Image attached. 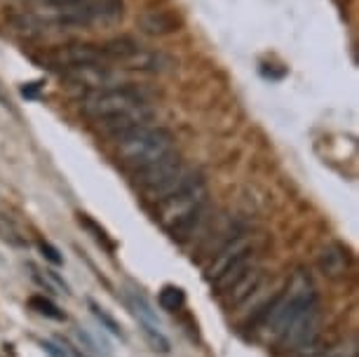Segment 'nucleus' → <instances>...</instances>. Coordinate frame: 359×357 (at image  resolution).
Returning <instances> with one entry per match:
<instances>
[{"instance_id": "nucleus-2", "label": "nucleus", "mask_w": 359, "mask_h": 357, "mask_svg": "<svg viewBox=\"0 0 359 357\" xmlns=\"http://www.w3.org/2000/svg\"><path fill=\"white\" fill-rule=\"evenodd\" d=\"M207 214V186L198 181L186 191L162 200L158 205V221L174 242H188L205 224Z\"/></svg>"}, {"instance_id": "nucleus-8", "label": "nucleus", "mask_w": 359, "mask_h": 357, "mask_svg": "<svg viewBox=\"0 0 359 357\" xmlns=\"http://www.w3.org/2000/svg\"><path fill=\"white\" fill-rule=\"evenodd\" d=\"M64 78L69 80L73 87L85 92H104L111 90V87H120L118 85V76L108 69L106 64H87V66H76V69H66L62 71Z\"/></svg>"}, {"instance_id": "nucleus-16", "label": "nucleus", "mask_w": 359, "mask_h": 357, "mask_svg": "<svg viewBox=\"0 0 359 357\" xmlns=\"http://www.w3.org/2000/svg\"><path fill=\"white\" fill-rule=\"evenodd\" d=\"M139 26L148 36H165V33L176 31L179 22H176L174 15H169L165 10H151V12H146V15H141Z\"/></svg>"}, {"instance_id": "nucleus-13", "label": "nucleus", "mask_w": 359, "mask_h": 357, "mask_svg": "<svg viewBox=\"0 0 359 357\" xmlns=\"http://www.w3.org/2000/svg\"><path fill=\"white\" fill-rule=\"evenodd\" d=\"M198 181H205V179H202V174L195 172V170H186V167H184V170H181L179 174H174L172 179H167L162 186L153 188V191H146V200L153 202V205H160L162 200H167V198H172V195H176V193L186 191V188L195 186Z\"/></svg>"}, {"instance_id": "nucleus-10", "label": "nucleus", "mask_w": 359, "mask_h": 357, "mask_svg": "<svg viewBox=\"0 0 359 357\" xmlns=\"http://www.w3.org/2000/svg\"><path fill=\"white\" fill-rule=\"evenodd\" d=\"M249 254H254V245L252 240L247 238V235H233L226 245H223L219 252L214 254L212 264L205 268V278L209 282H214L223 271H228L230 266L237 264L240 259L249 257Z\"/></svg>"}, {"instance_id": "nucleus-22", "label": "nucleus", "mask_w": 359, "mask_h": 357, "mask_svg": "<svg viewBox=\"0 0 359 357\" xmlns=\"http://www.w3.org/2000/svg\"><path fill=\"white\" fill-rule=\"evenodd\" d=\"M40 252H43V257L50 261V264H54V266L64 264V257L59 254V249H54L50 242H40Z\"/></svg>"}, {"instance_id": "nucleus-15", "label": "nucleus", "mask_w": 359, "mask_h": 357, "mask_svg": "<svg viewBox=\"0 0 359 357\" xmlns=\"http://www.w3.org/2000/svg\"><path fill=\"white\" fill-rule=\"evenodd\" d=\"M125 69H134V71H148V73H158V71H165V66H169V59L160 52H151V50H144V47L134 45L130 50L123 62Z\"/></svg>"}, {"instance_id": "nucleus-23", "label": "nucleus", "mask_w": 359, "mask_h": 357, "mask_svg": "<svg viewBox=\"0 0 359 357\" xmlns=\"http://www.w3.org/2000/svg\"><path fill=\"white\" fill-rule=\"evenodd\" d=\"M40 5H45V8H64V5H73L78 3V0H38Z\"/></svg>"}, {"instance_id": "nucleus-9", "label": "nucleus", "mask_w": 359, "mask_h": 357, "mask_svg": "<svg viewBox=\"0 0 359 357\" xmlns=\"http://www.w3.org/2000/svg\"><path fill=\"white\" fill-rule=\"evenodd\" d=\"M181 170H184V160L179 158V153L169 151L167 156H162L160 160H155V163L134 172V181H137V186L146 193V191H153V188L162 186L167 179H172L174 174H179Z\"/></svg>"}, {"instance_id": "nucleus-21", "label": "nucleus", "mask_w": 359, "mask_h": 357, "mask_svg": "<svg viewBox=\"0 0 359 357\" xmlns=\"http://www.w3.org/2000/svg\"><path fill=\"white\" fill-rule=\"evenodd\" d=\"M90 311H92L94 318H97V320L101 322V325H104V327L108 329V332L115 334V336H123V327H120L118 322H115V320L111 318V315H108V313L104 311V308L97 306L94 301H90Z\"/></svg>"}, {"instance_id": "nucleus-17", "label": "nucleus", "mask_w": 359, "mask_h": 357, "mask_svg": "<svg viewBox=\"0 0 359 357\" xmlns=\"http://www.w3.org/2000/svg\"><path fill=\"white\" fill-rule=\"evenodd\" d=\"M31 278L38 282L40 287L45 289V292H52V294H64V296H69V285L59 278V273H54L50 271V268H45V271H40V268L36 266H31Z\"/></svg>"}, {"instance_id": "nucleus-12", "label": "nucleus", "mask_w": 359, "mask_h": 357, "mask_svg": "<svg viewBox=\"0 0 359 357\" xmlns=\"http://www.w3.org/2000/svg\"><path fill=\"white\" fill-rule=\"evenodd\" d=\"M317 268H320L322 275H327L331 280L345 278L350 271V254L341 242H331L320 252L317 257Z\"/></svg>"}, {"instance_id": "nucleus-24", "label": "nucleus", "mask_w": 359, "mask_h": 357, "mask_svg": "<svg viewBox=\"0 0 359 357\" xmlns=\"http://www.w3.org/2000/svg\"><path fill=\"white\" fill-rule=\"evenodd\" d=\"M43 348H45V350H47V353H50L52 357H66L64 353H59V350H57V348H54V346H52V343H43Z\"/></svg>"}, {"instance_id": "nucleus-11", "label": "nucleus", "mask_w": 359, "mask_h": 357, "mask_svg": "<svg viewBox=\"0 0 359 357\" xmlns=\"http://www.w3.org/2000/svg\"><path fill=\"white\" fill-rule=\"evenodd\" d=\"M263 278H266V273H263L259 266H252L245 275H240V278L228 287V292H223V299H226L230 308L242 306V303L249 301L256 292H259L263 285Z\"/></svg>"}, {"instance_id": "nucleus-18", "label": "nucleus", "mask_w": 359, "mask_h": 357, "mask_svg": "<svg viewBox=\"0 0 359 357\" xmlns=\"http://www.w3.org/2000/svg\"><path fill=\"white\" fill-rule=\"evenodd\" d=\"M130 306H132L134 315H137V320H139V325H141V327L160 329V322H158V318H155L151 303L146 301V296H144V294H130Z\"/></svg>"}, {"instance_id": "nucleus-19", "label": "nucleus", "mask_w": 359, "mask_h": 357, "mask_svg": "<svg viewBox=\"0 0 359 357\" xmlns=\"http://www.w3.org/2000/svg\"><path fill=\"white\" fill-rule=\"evenodd\" d=\"M158 303H160L162 311L176 313V311H181V308H184V303H186V292H184L181 287L167 285V287H162V292L158 294Z\"/></svg>"}, {"instance_id": "nucleus-20", "label": "nucleus", "mask_w": 359, "mask_h": 357, "mask_svg": "<svg viewBox=\"0 0 359 357\" xmlns=\"http://www.w3.org/2000/svg\"><path fill=\"white\" fill-rule=\"evenodd\" d=\"M29 306H31L38 315H43V318H50V320H57V322L66 320V315H64L62 308H59L57 303H52L50 299H45V296H31V299H29Z\"/></svg>"}, {"instance_id": "nucleus-3", "label": "nucleus", "mask_w": 359, "mask_h": 357, "mask_svg": "<svg viewBox=\"0 0 359 357\" xmlns=\"http://www.w3.org/2000/svg\"><path fill=\"white\" fill-rule=\"evenodd\" d=\"M169 151H174L172 134L153 125L118 141V160L134 172L160 160Z\"/></svg>"}, {"instance_id": "nucleus-1", "label": "nucleus", "mask_w": 359, "mask_h": 357, "mask_svg": "<svg viewBox=\"0 0 359 357\" xmlns=\"http://www.w3.org/2000/svg\"><path fill=\"white\" fill-rule=\"evenodd\" d=\"M315 303H320V299H317V289L313 280H310V275L306 271H296L294 278L289 280V285L284 287V292L277 294L270 301V306L261 308L256 313V320L277 341Z\"/></svg>"}, {"instance_id": "nucleus-7", "label": "nucleus", "mask_w": 359, "mask_h": 357, "mask_svg": "<svg viewBox=\"0 0 359 357\" xmlns=\"http://www.w3.org/2000/svg\"><path fill=\"white\" fill-rule=\"evenodd\" d=\"M47 62L52 64V69H76V66H87V64H108L101 45H87V43H76V45H64L57 47L47 55Z\"/></svg>"}, {"instance_id": "nucleus-4", "label": "nucleus", "mask_w": 359, "mask_h": 357, "mask_svg": "<svg viewBox=\"0 0 359 357\" xmlns=\"http://www.w3.org/2000/svg\"><path fill=\"white\" fill-rule=\"evenodd\" d=\"M144 104L141 94L132 87H111V90H104V92H94V94H87L83 99V106L80 111L85 113L90 120H106L111 116H118L123 111H130L134 106Z\"/></svg>"}, {"instance_id": "nucleus-6", "label": "nucleus", "mask_w": 359, "mask_h": 357, "mask_svg": "<svg viewBox=\"0 0 359 357\" xmlns=\"http://www.w3.org/2000/svg\"><path fill=\"white\" fill-rule=\"evenodd\" d=\"M151 123H153V109L144 101V104L134 106L130 111H123V113H118V116L99 120V130L118 144L120 139L130 137V134L144 130V127H151Z\"/></svg>"}, {"instance_id": "nucleus-14", "label": "nucleus", "mask_w": 359, "mask_h": 357, "mask_svg": "<svg viewBox=\"0 0 359 357\" xmlns=\"http://www.w3.org/2000/svg\"><path fill=\"white\" fill-rule=\"evenodd\" d=\"M123 15H125L123 0H87V22H90V26L115 24L123 19Z\"/></svg>"}, {"instance_id": "nucleus-5", "label": "nucleus", "mask_w": 359, "mask_h": 357, "mask_svg": "<svg viewBox=\"0 0 359 357\" xmlns=\"http://www.w3.org/2000/svg\"><path fill=\"white\" fill-rule=\"evenodd\" d=\"M320 320H322L320 303H315V306H310L308 311L277 339V343H280L284 350L306 353L308 348L315 346V339H317V334H320Z\"/></svg>"}]
</instances>
